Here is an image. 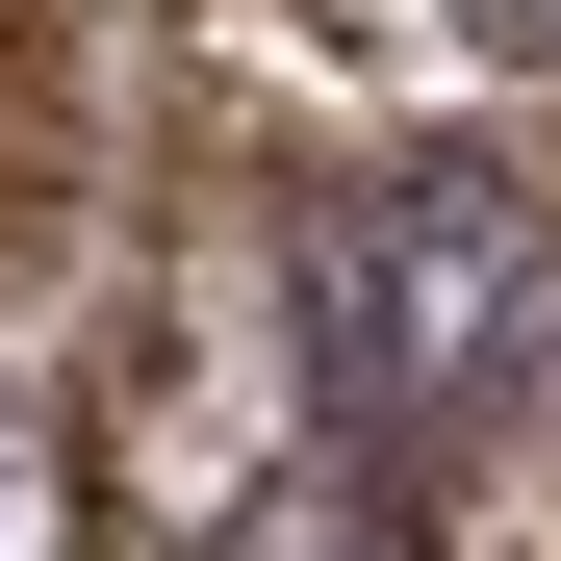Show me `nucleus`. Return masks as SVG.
Here are the masks:
<instances>
[{"mask_svg": "<svg viewBox=\"0 0 561 561\" xmlns=\"http://www.w3.org/2000/svg\"><path fill=\"white\" fill-rule=\"evenodd\" d=\"M280 357H307L332 459H459L561 383V230L511 205L485 153H383L280 230Z\"/></svg>", "mask_w": 561, "mask_h": 561, "instance_id": "1", "label": "nucleus"}, {"mask_svg": "<svg viewBox=\"0 0 561 561\" xmlns=\"http://www.w3.org/2000/svg\"><path fill=\"white\" fill-rule=\"evenodd\" d=\"M205 561H434V536H409V485H383V459H332V485H255Z\"/></svg>", "mask_w": 561, "mask_h": 561, "instance_id": "2", "label": "nucleus"}, {"mask_svg": "<svg viewBox=\"0 0 561 561\" xmlns=\"http://www.w3.org/2000/svg\"><path fill=\"white\" fill-rule=\"evenodd\" d=\"M485 26H561V0H485Z\"/></svg>", "mask_w": 561, "mask_h": 561, "instance_id": "3", "label": "nucleus"}]
</instances>
